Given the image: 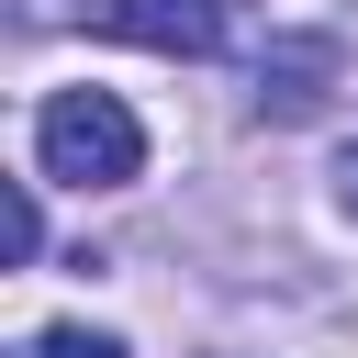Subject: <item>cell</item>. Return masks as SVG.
<instances>
[{"label":"cell","instance_id":"obj_1","mask_svg":"<svg viewBox=\"0 0 358 358\" xmlns=\"http://www.w3.org/2000/svg\"><path fill=\"white\" fill-rule=\"evenodd\" d=\"M34 168L56 190H123L145 179V123L112 101V90H45L34 112Z\"/></svg>","mask_w":358,"mask_h":358},{"label":"cell","instance_id":"obj_2","mask_svg":"<svg viewBox=\"0 0 358 358\" xmlns=\"http://www.w3.org/2000/svg\"><path fill=\"white\" fill-rule=\"evenodd\" d=\"M101 34L123 45H157V56H213L224 45V0H90Z\"/></svg>","mask_w":358,"mask_h":358},{"label":"cell","instance_id":"obj_3","mask_svg":"<svg viewBox=\"0 0 358 358\" xmlns=\"http://www.w3.org/2000/svg\"><path fill=\"white\" fill-rule=\"evenodd\" d=\"M324 67H336L324 45H291L280 67H257V90H268V112H313V101H324Z\"/></svg>","mask_w":358,"mask_h":358},{"label":"cell","instance_id":"obj_4","mask_svg":"<svg viewBox=\"0 0 358 358\" xmlns=\"http://www.w3.org/2000/svg\"><path fill=\"white\" fill-rule=\"evenodd\" d=\"M22 358H123V336H101V324H45Z\"/></svg>","mask_w":358,"mask_h":358},{"label":"cell","instance_id":"obj_5","mask_svg":"<svg viewBox=\"0 0 358 358\" xmlns=\"http://www.w3.org/2000/svg\"><path fill=\"white\" fill-rule=\"evenodd\" d=\"M45 246V213H34V190H11V257H34Z\"/></svg>","mask_w":358,"mask_h":358},{"label":"cell","instance_id":"obj_6","mask_svg":"<svg viewBox=\"0 0 358 358\" xmlns=\"http://www.w3.org/2000/svg\"><path fill=\"white\" fill-rule=\"evenodd\" d=\"M336 201H347V213H358V145H347V157H336Z\"/></svg>","mask_w":358,"mask_h":358}]
</instances>
